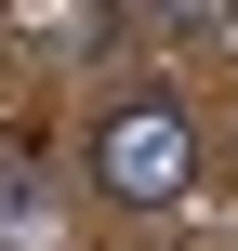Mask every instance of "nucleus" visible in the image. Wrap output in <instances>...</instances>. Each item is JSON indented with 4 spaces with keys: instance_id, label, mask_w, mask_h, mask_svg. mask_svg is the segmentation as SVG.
<instances>
[{
    "instance_id": "obj_1",
    "label": "nucleus",
    "mask_w": 238,
    "mask_h": 251,
    "mask_svg": "<svg viewBox=\"0 0 238 251\" xmlns=\"http://www.w3.org/2000/svg\"><path fill=\"white\" fill-rule=\"evenodd\" d=\"M93 172H106L119 212H185V185H199V119H185V93H119L106 132H93Z\"/></svg>"
}]
</instances>
